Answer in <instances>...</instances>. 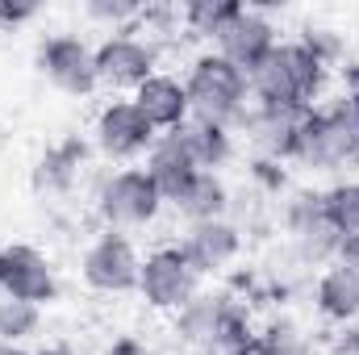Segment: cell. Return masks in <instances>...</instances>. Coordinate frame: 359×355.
Listing matches in <instances>:
<instances>
[{"instance_id": "cell-1", "label": "cell", "mask_w": 359, "mask_h": 355, "mask_svg": "<svg viewBox=\"0 0 359 355\" xmlns=\"http://www.w3.org/2000/svg\"><path fill=\"white\" fill-rule=\"evenodd\" d=\"M172 335L192 355H230L247 347L259 335V326H255V309L238 301L230 288H201L172 318Z\"/></svg>"}, {"instance_id": "cell-2", "label": "cell", "mask_w": 359, "mask_h": 355, "mask_svg": "<svg viewBox=\"0 0 359 355\" xmlns=\"http://www.w3.org/2000/svg\"><path fill=\"white\" fill-rule=\"evenodd\" d=\"M255 105H292V109H318L330 92V67H322L297 38L276 42L271 55L247 72Z\"/></svg>"}, {"instance_id": "cell-3", "label": "cell", "mask_w": 359, "mask_h": 355, "mask_svg": "<svg viewBox=\"0 0 359 355\" xmlns=\"http://www.w3.org/2000/svg\"><path fill=\"white\" fill-rule=\"evenodd\" d=\"M180 80H184L188 109H192L196 121L226 126V130L243 126V117L251 109V80H247V72L226 63L217 51H201V55L188 59Z\"/></svg>"}, {"instance_id": "cell-4", "label": "cell", "mask_w": 359, "mask_h": 355, "mask_svg": "<svg viewBox=\"0 0 359 355\" xmlns=\"http://www.w3.org/2000/svg\"><path fill=\"white\" fill-rule=\"evenodd\" d=\"M292 163L318 176H339V172L359 168V117L343 100V92L305 113Z\"/></svg>"}, {"instance_id": "cell-5", "label": "cell", "mask_w": 359, "mask_h": 355, "mask_svg": "<svg viewBox=\"0 0 359 355\" xmlns=\"http://www.w3.org/2000/svg\"><path fill=\"white\" fill-rule=\"evenodd\" d=\"M163 209L168 201L147 168H109L92 180V213L100 217V230H147L159 222Z\"/></svg>"}, {"instance_id": "cell-6", "label": "cell", "mask_w": 359, "mask_h": 355, "mask_svg": "<svg viewBox=\"0 0 359 355\" xmlns=\"http://www.w3.org/2000/svg\"><path fill=\"white\" fill-rule=\"evenodd\" d=\"M280 226H284V243H288V260L301 267H330L339 260V234L326 222L322 209V188L301 184L280 201Z\"/></svg>"}, {"instance_id": "cell-7", "label": "cell", "mask_w": 359, "mask_h": 355, "mask_svg": "<svg viewBox=\"0 0 359 355\" xmlns=\"http://www.w3.org/2000/svg\"><path fill=\"white\" fill-rule=\"evenodd\" d=\"M155 126L138 113V105L130 96H109L96 117H92L88 142L92 151L104 159V163H117V168H130L138 159H147L151 142H155Z\"/></svg>"}, {"instance_id": "cell-8", "label": "cell", "mask_w": 359, "mask_h": 355, "mask_svg": "<svg viewBox=\"0 0 359 355\" xmlns=\"http://www.w3.org/2000/svg\"><path fill=\"white\" fill-rule=\"evenodd\" d=\"M34 67L50 88L72 96V100H88L92 92L100 88V80H96V46L80 34H67V29L46 34L38 42Z\"/></svg>"}, {"instance_id": "cell-9", "label": "cell", "mask_w": 359, "mask_h": 355, "mask_svg": "<svg viewBox=\"0 0 359 355\" xmlns=\"http://www.w3.org/2000/svg\"><path fill=\"white\" fill-rule=\"evenodd\" d=\"M134 293L151 314H172L176 318L180 309L201 293V276L188 264V255L180 251V243H163V247L142 255V272H138Z\"/></svg>"}, {"instance_id": "cell-10", "label": "cell", "mask_w": 359, "mask_h": 355, "mask_svg": "<svg viewBox=\"0 0 359 355\" xmlns=\"http://www.w3.org/2000/svg\"><path fill=\"white\" fill-rule=\"evenodd\" d=\"M138 272H142V251L121 230H100L80 251V280L96 297H130L138 288Z\"/></svg>"}, {"instance_id": "cell-11", "label": "cell", "mask_w": 359, "mask_h": 355, "mask_svg": "<svg viewBox=\"0 0 359 355\" xmlns=\"http://www.w3.org/2000/svg\"><path fill=\"white\" fill-rule=\"evenodd\" d=\"M159 51L134 34V29H121V34H104L96 42V80L109 96H134L138 84H147L155 72H159Z\"/></svg>"}, {"instance_id": "cell-12", "label": "cell", "mask_w": 359, "mask_h": 355, "mask_svg": "<svg viewBox=\"0 0 359 355\" xmlns=\"http://www.w3.org/2000/svg\"><path fill=\"white\" fill-rule=\"evenodd\" d=\"M63 293L59 272L50 264L46 251L29 247V243H8L0 247V297H17L29 305H55Z\"/></svg>"}, {"instance_id": "cell-13", "label": "cell", "mask_w": 359, "mask_h": 355, "mask_svg": "<svg viewBox=\"0 0 359 355\" xmlns=\"http://www.w3.org/2000/svg\"><path fill=\"white\" fill-rule=\"evenodd\" d=\"M88 163H92L88 138L84 134H63L38 155V163L29 172V184H34V192L42 201H72L80 180L88 176Z\"/></svg>"}, {"instance_id": "cell-14", "label": "cell", "mask_w": 359, "mask_h": 355, "mask_svg": "<svg viewBox=\"0 0 359 355\" xmlns=\"http://www.w3.org/2000/svg\"><path fill=\"white\" fill-rule=\"evenodd\" d=\"M276 42H280L276 21H271L264 8L243 4V8L234 13V21L213 38V51H217L226 63H234L238 72H255V67L271 55V46H276Z\"/></svg>"}, {"instance_id": "cell-15", "label": "cell", "mask_w": 359, "mask_h": 355, "mask_svg": "<svg viewBox=\"0 0 359 355\" xmlns=\"http://www.w3.org/2000/svg\"><path fill=\"white\" fill-rule=\"evenodd\" d=\"M243 243H247V234L230 217L196 222V226H184V234H180V251L188 255V264L196 267L201 280L205 276H226L230 267L238 264Z\"/></svg>"}, {"instance_id": "cell-16", "label": "cell", "mask_w": 359, "mask_h": 355, "mask_svg": "<svg viewBox=\"0 0 359 355\" xmlns=\"http://www.w3.org/2000/svg\"><path fill=\"white\" fill-rule=\"evenodd\" d=\"M305 113L309 109H292V105H255L247 109L243 117V134L251 138L255 155H268L276 163H292L297 155V138H301V126H305Z\"/></svg>"}, {"instance_id": "cell-17", "label": "cell", "mask_w": 359, "mask_h": 355, "mask_svg": "<svg viewBox=\"0 0 359 355\" xmlns=\"http://www.w3.org/2000/svg\"><path fill=\"white\" fill-rule=\"evenodd\" d=\"M138 113L155 126V134H172L184 121H192V109H188V92H184V80L172 76V72H155L147 84H138L134 96Z\"/></svg>"}, {"instance_id": "cell-18", "label": "cell", "mask_w": 359, "mask_h": 355, "mask_svg": "<svg viewBox=\"0 0 359 355\" xmlns=\"http://www.w3.org/2000/svg\"><path fill=\"white\" fill-rule=\"evenodd\" d=\"M176 209V217H184V226H196V222H217V217H230V205H234V188L226 184L222 172H196L180 188L176 201H168Z\"/></svg>"}, {"instance_id": "cell-19", "label": "cell", "mask_w": 359, "mask_h": 355, "mask_svg": "<svg viewBox=\"0 0 359 355\" xmlns=\"http://www.w3.org/2000/svg\"><path fill=\"white\" fill-rule=\"evenodd\" d=\"M313 309L326 326H347V322H359V280L347 272V267L330 264L318 272L313 288Z\"/></svg>"}, {"instance_id": "cell-20", "label": "cell", "mask_w": 359, "mask_h": 355, "mask_svg": "<svg viewBox=\"0 0 359 355\" xmlns=\"http://www.w3.org/2000/svg\"><path fill=\"white\" fill-rule=\"evenodd\" d=\"M142 168H147V176L155 180V188L163 192V201H176L180 188L196 176V163H192V155H188V147L180 142L176 130H172V134H159V138L151 142Z\"/></svg>"}, {"instance_id": "cell-21", "label": "cell", "mask_w": 359, "mask_h": 355, "mask_svg": "<svg viewBox=\"0 0 359 355\" xmlns=\"http://www.w3.org/2000/svg\"><path fill=\"white\" fill-rule=\"evenodd\" d=\"M176 134H180V142L188 147L196 172H222V168H230L234 155H238L234 130H226V126H209V121H196V117H192V121L180 126Z\"/></svg>"}, {"instance_id": "cell-22", "label": "cell", "mask_w": 359, "mask_h": 355, "mask_svg": "<svg viewBox=\"0 0 359 355\" xmlns=\"http://www.w3.org/2000/svg\"><path fill=\"white\" fill-rule=\"evenodd\" d=\"M322 209L339 243H359V180H334L322 188Z\"/></svg>"}, {"instance_id": "cell-23", "label": "cell", "mask_w": 359, "mask_h": 355, "mask_svg": "<svg viewBox=\"0 0 359 355\" xmlns=\"http://www.w3.org/2000/svg\"><path fill=\"white\" fill-rule=\"evenodd\" d=\"M238 8H243V0H188V4H180V29H184V38L213 42L234 21Z\"/></svg>"}, {"instance_id": "cell-24", "label": "cell", "mask_w": 359, "mask_h": 355, "mask_svg": "<svg viewBox=\"0 0 359 355\" xmlns=\"http://www.w3.org/2000/svg\"><path fill=\"white\" fill-rule=\"evenodd\" d=\"M259 343L271 355H318V343L309 339V330L292 314H271L259 326Z\"/></svg>"}, {"instance_id": "cell-25", "label": "cell", "mask_w": 359, "mask_h": 355, "mask_svg": "<svg viewBox=\"0 0 359 355\" xmlns=\"http://www.w3.org/2000/svg\"><path fill=\"white\" fill-rule=\"evenodd\" d=\"M42 330V309L17 297H0V343H29Z\"/></svg>"}, {"instance_id": "cell-26", "label": "cell", "mask_w": 359, "mask_h": 355, "mask_svg": "<svg viewBox=\"0 0 359 355\" xmlns=\"http://www.w3.org/2000/svg\"><path fill=\"white\" fill-rule=\"evenodd\" d=\"M247 188L264 201H284L292 192V180H288V163H276L268 155H251L247 163Z\"/></svg>"}, {"instance_id": "cell-27", "label": "cell", "mask_w": 359, "mask_h": 355, "mask_svg": "<svg viewBox=\"0 0 359 355\" xmlns=\"http://www.w3.org/2000/svg\"><path fill=\"white\" fill-rule=\"evenodd\" d=\"M297 42L322 63V67H339V63H347V38L334 29V25H305L301 34H297Z\"/></svg>"}, {"instance_id": "cell-28", "label": "cell", "mask_w": 359, "mask_h": 355, "mask_svg": "<svg viewBox=\"0 0 359 355\" xmlns=\"http://www.w3.org/2000/svg\"><path fill=\"white\" fill-rule=\"evenodd\" d=\"M84 17L92 25H104L109 34H121V29H134L138 17H142V4L138 0H88L84 4Z\"/></svg>"}, {"instance_id": "cell-29", "label": "cell", "mask_w": 359, "mask_h": 355, "mask_svg": "<svg viewBox=\"0 0 359 355\" xmlns=\"http://www.w3.org/2000/svg\"><path fill=\"white\" fill-rule=\"evenodd\" d=\"M38 4L34 0H0V29L4 34H17L21 25H29V21H38Z\"/></svg>"}, {"instance_id": "cell-30", "label": "cell", "mask_w": 359, "mask_h": 355, "mask_svg": "<svg viewBox=\"0 0 359 355\" xmlns=\"http://www.w3.org/2000/svg\"><path fill=\"white\" fill-rule=\"evenodd\" d=\"M326 351H330V355H359V322L334 326V335H330Z\"/></svg>"}, {"instance_id": "cell-31", "label": "cell", "mask_w": 359, "mask_h": 355, "mask_svg": "<svg viewBox=\"0 0 359 355\" xmlns=\"http://www.w3.org/2000/svg\"><path fill=\"white\" fill-rule=\"evenodd\" d=\"M104 355H155V351H151L138 335H117V339L104 347Z\"/></svg>"}, {"instance_id": "cell-32", "label": "cell", "mask_w": 359, "mask_h": 355, "mask_svg": "<svg viewBox=\"0 0 359 355\" xmlns=\"http://www.w3.org/2000/svg\"><path fill=\"white\" fill-rule=\"evenodd\" d=\"M334 264L347 267V272H351V276L359 280V243H343V247H339V260H334Z\"/></svg>"}, {"instance_id": "cell-33", "label": "cell", "mask_w": 359, "mask_h": 355, "mask_svg": "<svg viewBox=\"0 0 359 355\" xmlns=\"http://www.w3.org/2000/svg\"><path fill=\"white\" fill-rule=\"evenodd\" d=\"M34 355H80V351H76L72 343H63V339H59V343H46L42 351H34Z\"/></svg>"}, {"instance_id": "cell-34", "label": "cell", "mask_w": 359, "mask_h": 355, "mask_svg": "<svg viewBox=\"0 0 359 355\" xmlns=\"http://www.w3.org/2000/svg\"><path fill=\"white\" fill-rule=\"evenodd\" d=\"M230 355H271V351L264 347V343H259V335H255V339H251L247 347H238V351H230Z\"/></svg>"}, {"instance_id": "cell-35", "label": "cell", "mask_w": 359, "mask_h": 355, "mask_svg": "<svg viewBox=\"0 0 359 355\" xmlns=\"http://www.w3.org/2000/svg\"><path fill=\"white\" fill-rule=\"evenodd\" d=\"M0 355H34L25 343H0Z\"/></svg>"}]
</instances>
